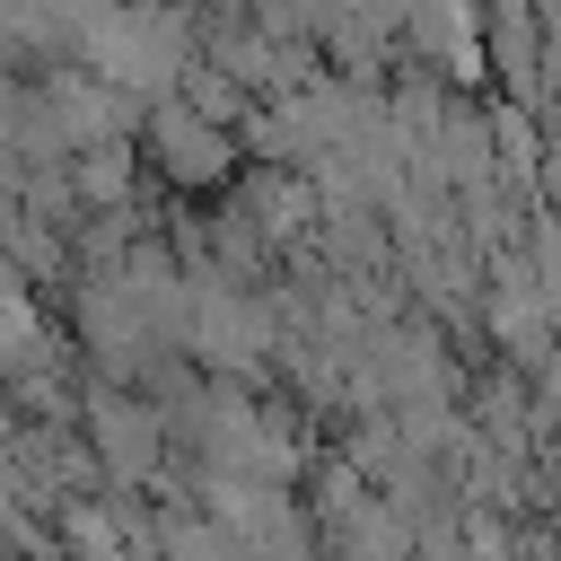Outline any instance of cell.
<instances>
[{
  "mask_svg": "<svg viewBox=\"0 0 561 561\" xmlns=\"http://www.w3.org/2000/svg\"><path fill=\"white\" fill-rule=\"evenodd\" d=\"M35 351H44V333H35L26 298H18V289H0V368H26Z\"/></svg>",
  "mask_w": 561,
  "mask_h": 561,
  "instance_id": "6da1fadb",
  "label": "cell"
}]
</instances>
